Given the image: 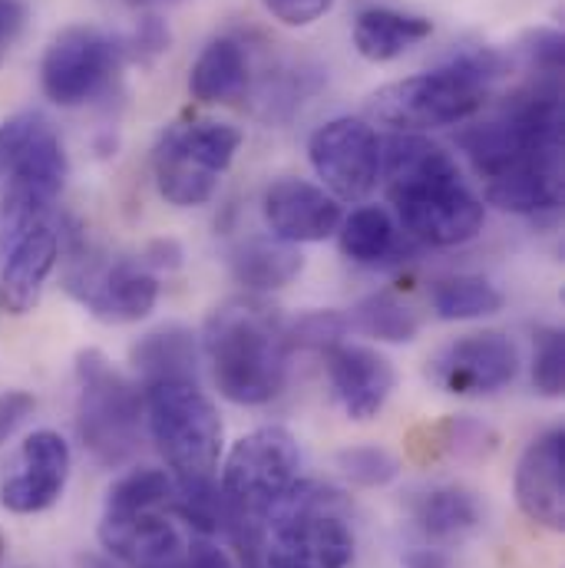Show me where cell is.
Listing matches in <instances>:
<instances>
[{"instance_id": "1", "label": "cell", "mask_w": 565, "mask_h": 568, "mask_svg": "<svg viewBox=\"0 0 565 568\" xmlns=\"http://www.w3.org/2000/svg\"><path fill=\"white\" fill-rule=\"evenodd\" d=\"M460 145L490 205L513 215H556L563 209L559 77H536L500 116L466 130Z\"/></svg>"}, {"instance_id": "2", "label": "cell", "mask_w": 565, "mask_h": 568, "mask_svg": "<svg viewBox=\"0 0 565 568\" xmlns=\"http://www.w3.org/2000/svg\"><path fill=\"white\" fill-rule=\"evenodd\" d=\"M381 175L401 229L433 248L466 245L483 232L486 205L470 192L456 159L417 133L381 145Z\"/></svg>"}, {"instance_id": "3", "label": "cell", "mask_w": 565, "mask_h": 568, "mask_svg": "<svg viewBox=\"0 0 565 568\" xmlns=\"http://www.w3.org/2000/svg\"><path fill=\"white\" fill-rule=\"evenodd\" d=\"M202 351L219 394L239 407H262L282 394L287 377V321L262 294H239L212 307Z\"/></svg>"}, {"instance_id": "4", "label": "cell", "mask_w": 565, "mask_h": 568, "mask_svg": "<svg viewBox=\"0 0 565 568\" xmlns=\"http://www.w3.org/2000/svg\"><path fill=\"white\" fill-rule=\"evenodd\" d=\"M506 73V57L493 47L453 53L443 67L381 87L367 110L377 123L397 133H424L466 123L476 116Z\"/></svg>"}, {"instance_id": "5", "label": "cell", "mask_w": 565, "mask_h": 568, "mask_svg": "<svg viewBox=\"0 0 565 568\" xmlns=\"http://www.w3.org/2000/svg\"><path fill=\"white\" fill-rule=\"evenodd\" d=\"M145 426L179 479H212L222 456V420L192 381L145 384Z\"/></svg>"}, {"instance_id": "6", "label": "cell", "mask_w": 565, "mask_h": 568, "mask_svg": "<svg viewBox=\"0 0 565 568\" xmlns=\"http://www.w3.org/2000/svg\"><path fill=\"white\" fill-rule=\"evenodd\" d=\"M265 519L272 523L269 568H347L354 559V532L331 489L294 483Z\"/></svg>"}, {"instance_id": "7", "label": "cell", "mask_w": 565, "mask_h": 568, "mask_svg": "<svg viewBox=\"0 0 565 568\" xmlns=\"http://www.w3.org/2000/svg\"><path fill=\"white\" fill-rule=\"evenodd\" d=\"M140 394L100 351L77 357V433L103 466L127 463L140 446Z\"/></svg>"}, {"instance_id": "8", "label": "cell", "mask_w": 565, "mask_h": 568, "mask_svg": "<svg viewBox=\"0 0 565 568\" xmlns=\"http://www.w3.org/2000/svg\"><path fill=\"white\" fill-rule=\"evenodd\" d=\"M301 449L284 426H262L242 436L222 469V496L242 516H265L297 483Z\"/></svg>"}, {"instance_id": "9", "label": "cell", "mask_w": 565, "mask_h": 568, "mask_svg": "<svg viewBox=\"0 0 565 568\" xmlns=\"http://www.w3.org/2000/svg\"><path fill=\"white\" fill-rule=\"evenodd\" d=\"M123 63V47L100 27L73 23L60 30L40 63V87L57 106H83L107 90Z\"/></svg>"}, {"instance_id": "10", "label": "cell", "mask_w": 565, "mask_h": 568, "mask_svg": "<svg viewBox=\"0 0 565 568\" xmlns=\"http://www.w3.org/2000/svg\"><path fill=\"white\" fill-rule=\"evenodd\" d=\"M67 291L100 321L107 324H133L142 321L155 301L159 282L137 258H97L77 255L63 275Z\"/></svg>"}, {"instance_id": "11", "label": "cell", "mask_w": 565, "mask_h": 568, "mask_svg": "<svg viewBox=\"0 0 565 568\" xmlns=\"http://www.w3.org/2000/svg\"><path fill=\"white\" fill-rule=\"evenodd\" d=\"M381 145L367 120L337 116L311 133L307 159L334 199L364 202L381 179Z\"/></svg>"}, {"instance_id": "12", "label": "cell", "mask_w": 565, "mask_h": 568, "mask_svg": "<svg viewBox=\"0 0 565 568\" xmlns=\"http://www.w3.org/2000/svg\"><path fill=\"white\" fill-rule=\"evenodd\" d=\"M100 542L127 568H185L192 549L169 506L123 503H103Z\"/></svg>"}, {"instance_id": "13", "label": "cell", "mask_w": 565, "mask_h": 568, "mask_svg": "<svg viewBox=\"0 0 565 568\" xmlns=\"http://www.w3.org/2000/svg\"><path fill=\"white\" fill-rule=\"evenodd\" d=\"M519 374V351L500 331H476L433 354L426 377L453 397H490Z\"/></svg>"}, {"instance_id": "14", "label": "cell", "mask_w": 565, "mask_h": 568, "mask_svg": "<svg viewBox=\"0 0 565 568\" xmlns=\"http://www.w3.org/2000/svg\"><path fill=\"white\" fill-rule=\"evenodd\" d=\"M67 152L63 142L47 126L37 140L27 145V152L17 159V165L7 172V189H3V229L13 235L33 219L53 215V205L67 185Z\"/></svg>"}, {"instance_id": "15", "label": "cell", "mask_w": 565, "mask_h": 568, "mask_svg": "<svg viewBox=\"0 0 565 568\" xmlns=\"http://www.w3.org/2000/svg\"><path fill=\"white\" fill-rule=\"evenodd\" d=\"M70 466H73L70 443L53 429H37L20 446L17 473L7 476L0 486L3 509L17 516H33V513L50 509L67 489Z\"/></svg>"}, {"instance_id": "16", "label": "cell", "mask_w": 565, "mask_h": 568, "mask_svg": "<svg viewBox=\"0 0 565 568\" xmlns=\"http://www.w3.org/2000/svg\"><path fill=\"white\" fill-rule=\"evenodd\" d=\"M324 354H327L331 390H334L341 410L357 424L374 420L397 387L394 364L384 354H377L374 347L344 344V341L331 344Z\"/></svg>"}, {"instance_id": "17", "label": "cell", "mask_w": 565, "mask_h": 568, "mask_svg": "<svg viewBox=\"0 0 565 568\" xmlns=\"http://www.w3.org/2000/svg\"><path fill=\"white\" fill-rule=\"evenodd\" d=\"M57 255H60V229L53 215L33 219L10 235V248L0 275V307L7 314L20 317L37 307L43 284L57 268Z\"/></svg>"}, {"instance_id": "18", "label": "cell", "mask_w": 565, "mask_h": 568, "mask_svg": "<svg viewBox=\"0 0 565 568\" xmlns=\"http://www.w3.org/2000/svg\"><path fill=\"white\" fill-rule=\"evenodd\" d=\"M516 503L543 529H565V433L536 436L516 463Z\"/></svg>"}, {"instance_id": "19", "label": "cell", "mask_w": 565, "mask_h": 568, "mask_svg": "<svg viewBox=\"0 0 565 568\" xmlns=\"http://www.w3.org/2000/svg\"><path fill=\"white\" fill-rule=\"evenodd\" d=\"M262 212H265L272 235L284 245L324 242L341 225L337 199L304 179H279L275 185H269Z\"/></svg>"}, {"instance_id": "20", "label": "cell", "mask_w": 565, "mask_h": 568, "mask_svg": "<svg viewBox=\"0 0 565 568\" xmlns=\"http://www.w3.org/2000/svg\"><path fill=\"white\" fill-rule=\"evenodd\" d=\"M407 509H411L417 532L430 546H460L470 536H476L483 526L480 496L456 483H443V486H430L424 493H414Z\"/></svg>"}, {"instance_id": "21", "label": "cell", "mask_w": 565, "mask_h": 568, "mask_svg": "<svg viewBox=\"0 0 565 568\" xmlns=\"http://www.w3.org/2000/svg\"><path fill=\"white\" fill-rule=\"evenodd\" d=\"M433 33V20L404 13L394 7H367L354 20V47L371 63H391L424 43Z\"/></svg>"}, {"instance_id": "22", "label": "cell", "mask_w": 565, "mask_h": 568, "mask_svg": "<svg viewBox=\"0 0 565 568\" xmlns=\"http://www.w3.org/2000/svg\"><path fill=\"white\" fill-rule=\"evenodd\" d=\"M249 87V53L235 37H215L189 70V93L199 103H229Z\"/></svg>"}, {"instance_id": "23", "label": "cell", "mask_w": 565, "mask_h": 568, "mask_svg": "<svg viewBox=\"0 0 565 568\" xmlns=\"http://www.w3.org/2000/svg\"><path fill=\"white\" fill-rule=\"evenodd\" d=\"M152 175H155L159 195L179 209L205 205L219 189V175H212L195 159H189L185 149L172 140L169 130H162V136L152 149Z\"/></svg>"}, {"instance_id": "24", "label": "cell", "mask_w": 565, "mask_h": 568, "mask_svg": "<svg viewBox=\"0 0 565 568\" xmlns=\"http://www.w3.org/2000/svg\"><path fill=\"white\" fill-rule=\"evenodd\" d=\"M304 268L297 245H284L279 239H252L232 252V275L252 294H269L291 284Z\"/></svg>"}, {"instance_id": "25", "label": "cell", "mask_w": 565, "mask_h": 568, "mask_svg": "<svg viewBox=\"0 0 565 568\" xmlns=\"http://www.w3.org/2000/svg\"><path fill=\"white\" fill-rule=\"evenodd\" d=\"M130 357L145 384H155V381L195 384V344L185 327H159L145 334Z\"/></svg>"}, {"instance_id": "26", "label": "cell", "mask_w": 565, "mask_h": 568, "mask_svg": "<svg viewBox=\"0 0 565 568\" xmlns=\"http://www.w3.org/2000/svg\"><path fill=\"white\" fill-rule=\"evenodd\" d=\"M430 304L440 321H476L503 307V291L480 275H453L430 287Z\"/></svg>"}, {"instance_id": "27", "label": "cell", "mask_w": 565, "mask_h": 568, "mask_svg": "<svg viewBox=\"0 0 565 568\" xmlns=\"http://www.w3.org/2000/svg\"><path fill=\"white\" fill-rule=\"evenodd\" d=\"M341 252L357 265H381L397 248V229L377 205L354 209L341 225Z\"/></svg>"}, {"instance_id": "28", "label": "cell", "mask_w": 565, "mask_h": 568, "mask_svg": "<svg viewBox=\"0 0 565 568\" xmlns=\"http://www.w3.org/2000/svg\"><path fill=\"white\" fill-rule=\"evenodd\" d=\"M347 324L367 337L384 341V344H411L421 334L417 311L387 291H377V294H367L364 301H357L354 311L347 314Z\"/></svg>"}, {"instance_id": "29", "label": "cell", "mask_w": 565, "mask_h": 568, "mask_svg": "<svg viewBox=\"0 0 565 568\" xmlns=\"http://www.w3.org/2000/svg\"><path fill=\"white\" fill-rule=\"evenodd\" d=\"M165 130L185 149L189 159H195L212 175H222L242 145V130L232 123H219V120H179Z\"/></svg>"}, {"instance_id": "30", "label": "cell", "mask_w": 565, "mask_h": 568, "mask_svg": "<svg viewBox=\"0 0 565 568\" xmlns=\"http://www.w3.org/2000/svg\"><path fill=\"white\" fill-rule=\"evenodd\" d=\"M414 446V453H417V459H440V456H480L486 446H493V436H490V429L480 424H473V420H456V417H450V420H443V424L436 426H426L424 429V443H411Z\"/></svg>"}, {"instance_id": "31", "label": "cell", "mask_w": 565, "mask_h": 568, "mask_svg": "<svg viewBox=\"0 0 565 568\" xmlns=\"http://www.w3.org/2000/svg\"><path fill=\"white\" fill-rule=\"evenodd\" d=\"M565 384V341L563 331L543 327L536 334V354H533V387L543 397H563Z\"/></svg>"}, {"instance_id": "32", "label": "cell", "mask_w": 565, "mask_h": 568, "mask_svg": "<svg viewBox=\"0 0 565 568\" xmlns=\"http://www.w3.org/2000/svg\"><path fill=\"white\" fill-rule=\"evenodd\" d=\"M344 476L357 486H387L391 479H397L401 473V463L381 449V446H354V449H344L337 456Z\"/></svg>"}, {"instance_id": "33", "label": "cell", "mask_w": 565, "mask_h": 568, "mask_svg": "<svg viewBox=\"0 0 565 568\" xmlns=\"http://www.w3.org/2000/svg\"><path fill=\"white\" fill-rule=\"evenodd\" d=\"M47 126H50L47 116L37 110L17 113V116L0 123V179H7V172L17 165V159L27 152V145L37 140Z\"/></svg>"}, {"instance_id": "34", "label": "cell", "mask_w": 565, "mask_h": 568, "mask_svg": "<svg viewBox=\"0 0 565 568\" xmlns=\"http://www.w3.org/2000/svg\"><path fill=\"white\" fill-rule=\"evenodd\" d=\"M347 314H337V311H314V314H304L297 324L287 327V341L291 347H317V351H327L331 344H337L344 334H347Z\"/></svg>"}, {"instance_id": "35", "label": "cell", "mask_w": 565, "mask_h": 568, "mask_svg": "<svg viewBox=\"0 0 565 568\" xmlns=\"http://www.w3.org/2000/svg\"><path fill=\"white\" fill-rule=\"evenodd\" d=\"M262 7L284 27H311L334 7V0H262Z\"/></svg>"}, {"instance_id": "36", "label": "cell", "mask_w": 565, "mask_h": 568, "mask_svg": "<svg viewBox=\"0 0 565 568\" xmlns=\"http://www.w3.org/2000/svg\"><path fill=\"white\" fill-rule=\"evenodd\" d=\"M33 410H37L33 394H27V390H3L0 394V446L33 417Z\"/></svg>"}, {"instance_id": "37", "label": "cell", "mask_w": 565, "mask_h": 568, "mask_svg": "<svg viewBox=\"0 0 565 568\" xmlns=\"http://www.w3.org/2000/svg\"><path fill=\"white\" fill-rule=\"evenodd\" d=\"M27 23V7L23 0H0V67L10 57L13 43L20 40Z\"/></svg>"}, {"instance_id": "38", "label": "cell", "mask_w": 565, "mask_h": 568, "mask_svg": "<svg viewBox=\"0 0 565 568\" xmlns=\"http://www.w3.org/2000/svg\"><path fill=\"white\" fill-rule=\"evenodd\" d=\"M133 47H137L140 57H155V53H162V50L169 47V30L162 27L159 17H145V20H140V30H137Z\"/></svg>"}, {"instance_id": "39", "label": "cell", "mask_w": 565, "mask_h": 568, "mask_svg": "<svg viewBox=\"0 0 565 568\" xmlns=\"http://www.w3.org/2000/svg\"><path fill=\"white\" fill-rule=\"evenodd\" d=\"M185 568H232V559H229L222 549L209 546V542H192V549H189V566Z\"/></svg>"}, {"instance_id": "40", "label": "cell", "mask_w": 565, "mask_h": 568, "mask_svg": "<svg viewBox=\"0 0 565 568\" xmlns=\"http://www.w3.org/2000/svg\"><path fill=\"white\" fill-rule=\"evenodd\" d=\"M404 566L407 568H450V562L436 552V549H417V552H407L404 556Z\"/></svg>"}, {"instance_id": "41", "label": "cell", "mask_w": 565, "mask_h": 568, "mask_svg": "<svg viewBox=\"0 0 565 568\" xmlns=\"http://www.w3.org/2000/svg\"><path fill=\"white\" fill-rule=\"evenodd\" d=\"M7 562V536L0 532V566Z\"/></svg>"}, {"instance_id": "42", "label": "cell", "mask_w": 565, "mask_h": 568, "mask_svg": "<svg viewBox=\"0 0 565 568\" xmlns=\"http://www.w3.org/2000/svg\"><path fill=\"white\" fill-rule=\"evenodd\" d=\"M137 3H149V0H137Z\"/></svg>"}]
</instances>
